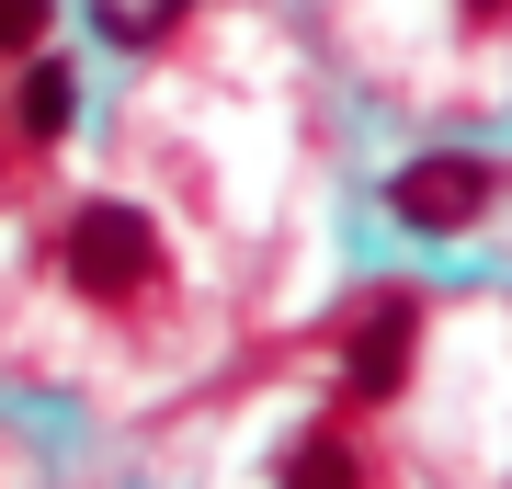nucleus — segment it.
<instances>
[{
  "label": "nucleus",
  "mask_w": 512,
  "mask_h": 489,
  "mask_svg": "<svg viewBox=\"0 0 512 489\" xmlns=\"http://www.w3.org/2000/svg\"><path fill=\"white\" fill-rule=\"evenodd\" d=\"M421 319H433V296H421V285H376L365 308H353V330H342V399H353V410H387V399H410Z\"/></svg>",
  "instance_id": "obj_3"
},
{
  "label": "nucleus",
  "mask_w": 512,
  "mask_h": 489,
  "mask_svg": "<svg viewBox=\"0 0 512 489\" xmlns=\"http://www.w3.org/2000/svg\"><path fill=\"white\" fill-rule=\"evenodd\" d=\"M285 489H365V467H353L342 433H308V444L285 455Z\"/></svg>",
  "instance_id": "obj_5"
},
{
  "label": "nucleus",
  "mask_w": 512,
  "mask_h": 489,
  "mask_svg": "<svg viewBox=\"0 0 512 489\" xmlns=\"http://www.w3.org/2000/svg\"><path fill=\"white\" fill-rule=\"evenodd\" d=\"M501 194H512V171L490 160V148H410V160L387 171V217H399L410 239H467Z\"/></svg>",
  "instance_id": "obj_1"
},
{
  "label": "nucleus",
  "mask_w": 512,
  "mask_h": 489,
  "mask_svg": "<svg viewBox=\"0 0 512 489\" xmlns=\"http://www.w3.org/2000/svg\"><path fill=\"white\" fill-rule=\"evenodd\" d=\"M467 12V35H490V23H512V0H456Z\"/></svg>",
  "instance_id": "obj_8"
},
{
  "label": "nucleus",
  "mask_w": 512,
  "mask_h": 489,
  "mask_svg": "<svg viewBox=\"0 0 512 489\" xmlns=\"http://www.w3.org/2000/svg\"><path fill=\"white\" fill-rule=\"evenodd\" d=\"M69 126H80V69L46 46V57H23V91H12V137H23V148H57Z\"/></svg>",
  "instance_id": "obj_4"
},
{
  "label": "nucleus",
  "mask_w": 512,
  "mask_h": 489,
  "mask_svg": "<svg viewBox=\"0 0 512 489\" xmlns=\"http://www.w3.org/2000/svg\"><path fill=\"white\" fill-rule=\"evenodd\" d=\"M57 273H69L92 308H137V296H160V228L137 217V205H80L69 239H57Z\"/></svg>",
  "instance_id": "obj_2"
},
{
  "label": "nucleus",
  "mask_w": 512,
  "mask_h": 489,
  "mask_svg": "<svg viewBox=\"0 0 512 489\" xmlns=\"http://www.w3.org/2000/svg\"><path fill=\"white\" fill-rule=\"evenodd\" d=\"M183 12H194V0H160V12H114V35H171Z\"/></svg>",
  "instance_id": "obj_7"
},
{
  "label": "nucleus",
  "mask_w": 512,
  "mask_h": 489,
  "mask_svg": "<svg viewBox=\"0 0 512 489\" xmlns=\"http://www.w3.org/2000/svg\"><path fill=\"white\" fill-rule=\"evenodd\" d=\"M57 46V0H0V57H46Z\"/></svg>",
  "instance_id": "obj_6"
}]
</instances>
